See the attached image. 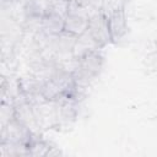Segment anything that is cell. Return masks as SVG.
<instances>
[{
	"label": "cell",
	"instance_id": "cell-10",
	"mask_svg": "<svg viewBox=\"0 0 157 157\" xmlns=\"http://www.w3.org/2000/svg\"><path fill=\"white\" fill-rule=\"evenodd\" d=\"M126 0H102L101 12L104 15H109L114 11L123 10L125 7Z\"/></svg>",
	"mask_w": 157,
	"mask_h": 157
},
{
	"label": "cell",
	"instance_id": "cell-11",
	"mask_svg": "<svg viewBox=\"0 0 157 157\" xmlns=\"http://www.w3.org/2000/svg\"><path fill=\"white\" fill-rule=\"evenodd\" d=\"M144 64H145L146 69H147L150 72L157 74V49L150 52V53L146 55V58H145V60H144Z\"/></svg>",
	"mask_w": 157,
	"mask_h": 157
},
{
	"label": "cell",
	"instance_id": "cell-3",
	"mask_svg": "<svg viewBox=\"0 0 157 157\" xmlns=\"http://www.w3.org/2000/svg\"><path fill=\"white\" fill-rule=\"evenodd\" d=\"M33 134L34 132H32L25 124H22L17 119H13L7 125L1 128V141L28 145Z\"/></svg>",
	"mask_w": 157,
	"mask_h": 157
},
{
	"label": "cell",
	"instance_id": "cell-1",
	"mask_svg": "<svg viewBox=\"0 0 157 157\" xmlns=\"http://www.w3.org/2000/svg\"><path fill=\"white\" fill-rule=\"evenodd\" d=\"M90 17H91V13L85 6H82L75 0H71L69 5L67 15L65 16L64 31L80 37L81 34L87 32Z\"/></svg>",
	"mask_w": 157,
	"mask_h": 157
},
{
	"label": "cell",
	"instance_id": "cell-5",
	"mask_svg": "<svg viewBox=\"0 0 157 157\" xmlns=\"http://www.w3.org/2000/svg\"><path fill=\"white\" fill-rule=\"evenodd\" d=\"M64 25L65 17L54 11L47 10L42 16V32L48 37L58 36L61 33L64 31Z\"/></svg>",
	"mask_w": 157,
	"mask_h": 157
},
{
	"label": "cell",
	"instance_id": "cell-6",
	"mask_svg": "<svg viewBox=\"0 0 157 157\" xmlns=\"http://www.w3.org/2000/svg\"><path fill=\"white\" fill-rule=\"evenodd\" d=\"M53 37H54V47L59 53H61V54L71 53L72 54L76 40H77V36H74L71 33L63 31L58 36H53Z\"/></svg>",
	"mask_w": 157,
	"mask_h": 157
},
{
	"label": "cell",
	"instance_id": "cell-8",
	"mask_svg": "<svg viewBox=\"0 0 157 157\" xmlns=\"http://www.w3.org/2000/svg\"><path fill=\"white\" fill-rule=\"evenodd\" d=\"M13 119H16V109L13 103L2 101L1 108H0V126L2 128L7 125Z\"/></svg>",
	"mask_w": 157,
	"mask_h": 157
},
{
	"label": "cell",
	"instance_id": "cell-9",
	"mask_svg": "<svg viewBox=\"0 0 157 157\" xmlns=\"http://www.w3.org/2000/svg\"><path fill=\"white\" fill-rule=\"evenodd\" d=\"M69 0H47V10L60 13L61 16H66L69 11Z\"/></svg>",
	"mask_w": 157,
	"mask_h": 157
},
{
	"label": "cell",
	"instance_id": "cell-12",
	"mask_svg": "<svg viewBox=\"0 0 157 157\" xmlns=\"http://www.w3.org/2000/svg\"><path fill=\"white\" fill-rule=\"evenodd\" d=\"M69 1H71V0H69Z\"/></svg>",
	"mask_w": 157,
	"mask_h": 157
},
{
	"label": "cell",
	"instance_id": "cell-7",
	"mask_svg": "<svg viewBox=\"0 0 157 157\" xmlns=\"http://www.w3.org/2000/svg\"><path fill=\"white\" fill-rule=\"evenodd\" d=\"M27 147L29 156H47L52 147V144L43 140L38 134H33Z\"/></svg>",
	"mask_w": 157,
	"mask_h": 157
},
{
	"label": "cell",
	"instance_id": "cell-4",
	"mask_svg": "<svg viewBox=\"0 0 157 157\" xmlns=\"http://www.w3.org/2000/svg\"><path fill=\"white\" fill-rule=\"evenodd\" d=\"M105 16L108 18V27L112 37V43H118L128 33V21L125 10H118Z\"/></svg>",
	"mask_w": 157,
	"mask_h": 157
},
{
	"label": "cell",
	"instance_id": "cell-2",
	"mask_svg": "<svg viewBox=\"0 0 157 157\" xmlns=\"http://www.w3.org/2000/svg\"><path fill=\"white\" fill-rule=\"evenodd\" d=\"M87 32L90 33V36L92 37V39L94 40V43L98 45L99 49L112 43V37L108 27V18L102 12L91 15Z\"/></svg>",
	"mask_w": 157,
	"mask_h": 157
}]
</instances>
